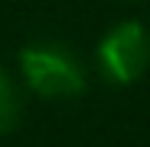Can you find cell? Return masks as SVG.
Segmentation results:
<instances>
[{"label": "cell", "instance_id": "6da1fadb", "mask_svg": "<svg viewBox=\"0 0 150 147\" xmlns=\"http://www.w3.org/2000/svg\"><path fill=\"white\" fill-rule=\"evenodd\" d=\"M19 61H23L26 83H29L38 96H48V99H70V96H80L83 87H86L80 64L70 58L64 48L35 45V48H26V51L19 55Z\"/></svg>", "mask_w": 150, "mask_h": 147}, {"label": "cell", "instance_id": "7a4b0ae2", "mask_svg": "<svg viewBox=\"0 0 150 147\" xmlns=\"http://www.w3.org/2000/svg\"><path fill=\"white\" fill-rule=\"evenodd\" d=\"M99 64L112 83H134L150 64V35L141 23H118L99 42Z\"/></svg>", "mask_w": 150, "mask_h": 147}, {"label": "cell", "instance_id": "3957f363", "mask_svg": "<svg viewBox=\"0 0 150 147\" xmlns=\"http://www.w3.org/2000/svg\"><path fill=\"white\" fill-rule=\"evenodd\" d=\"M16 121H19V96L10 77L0 70V134H6Z\"/></svg>", "mask_w": 150, "mask_h": 147}]
</instances>
